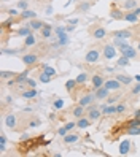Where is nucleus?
I'll use <instances>...</instances> for the list:
<instances>
[{
    "label": "nucleus",
    "instance_id": "1",
    "mask_svg": "<svg viewBox=\"0 0 140 157\" xmlns=\"http://www.w3.org/2000/svg\"><path fill=\"white\" fill-rule=\"evenodd\" d=\"M102 54H104V57H105V59L111 61V59H115V57H116L118 51H116V46L111 43V45H105L104 48H102Z\"/></svg>",
    "mask_w": 140,
    "mask_h": 157
},
{
    "label": "nucleus",
    "instance_id": "2",
    "mask_svg": "<svg viewBox=\"0 0 140 157\" xmlns=\"http://www.w3.org/2000/svg\"><path fill=\"white\" fill-rule=\"evenodd\" d=\"M85 59H86V62H88V64H96V62H99V59H100V51L97 49V48L89 49V51L86 53Z\"/></svg>",
    "mask_w": 140,
    "mask_h": 157
},
{
    "label": "nucleus",
    "instance_id": "3",
    "mask_svg": "<svg viewBox=\"0 0 140 157\" xmlns=\"http://www.w3.org/2000/svg\"><path fill=\"white\" fill-rule=\"evenodd\" d=\"M119 53H121V56H126V57H129V59H135V57H137V51H135L132 46L119 48Z\"/></svg>",
    "mask_w": 140,
    "mask_h": 157
},
{
    "label": "nucleus",
    "instance_id": "4",
    "mask_svg": "<svg viewBox=\"0 0 140 157\" xmlns=\"http://www.w3.org/2000/svg\"><path fill=\"white\" fill-rule=\"evenodd\" d=\"M108 94H110V89H107L105 86L99 87V89H96V100H104V99H108Z\"/></svg>",
    "mask_w": 140,
    "mask_h": 157
},
{
    "label": "nucleus",
    "instance_id": "5",
    "mask_svg": "<svg viewBox=\"0 0 140 157\" xmlns=\"http://www.w3.org/2000/svg\"><path fill=\"white\" fill-rule=\"evenodd\" d=\"M37 61H38L37 54H24V56H22V62H24V65H27V67L37 64Z\"/></svg>",
    "mask_w": 140,
    "mask_h": 157
},
{
    "label": "nucleus",
    "instance_id": "6",
    "mask_svg": "<svg viewBox=\"0 0 140 157\" xmlns=\"http://www.w3.org/2000/svg\"><path fill=\"white\" fill-rule=\"evenodd\" d=\"M113 37L115 38H124V40H127L132 37V32L127 30V29H121V30H115L113 32Z\"/></svg>",
    "mask_w": 140,
    "mask_h": 157
},
{
    "label": "nucleus",
    "instance_id": "7",
    "mask_svg": "<svg viewBox=\"0 0 140 157\" xmlns=\"http://www.w3.org/2000/svg\"><path fill=\"white\" fill-rule=\"evenodd\" d=\"M121 84H123V83L118 81V80L115 78V80H108V81H105V84H104V86L107 87V89H110V91H118L119 87H121Z\"/></svg>",
    "mask_w": 140,
    "mask_h": 157
},
{
    "label": "nucleus",
    "instance_id": "8",
    "mask_svg": "<svg viewBox=\"0 0 140 157\" xmlns=\"http://www.w3.org/2000/svg\"><path fill=\"white\" fill-rule=\"evenodd\" d=\"M92 87L94 89H99V87H102L105 84V81H104V78H102L100 75H92Z\"/></svg>",
    "mask_w": 140,
    "mask_h": 157
},
{
    "label": "nucleus",
    "instance_id": "9",
    "mask_svg": "<svg viewBox=\"0 0 140 157\" xmlns=\"http://www.w3.org/2000/svg\"><path fill=\"white\" fill-rule=\"evenodd\" d=\"M5 126L8 129H15L16 127V116L15 114H7L5 116Z\"/></svg>",
    "mask_w": 140,
    "mask_h": 157
},
{
    "label": "nucleus",
    "instance_id": "10",
    "mask_svg": "<svg viewBox=\"0 0 140 157\" xmlns=\"http://www.w3.org/2000/svg\"><path fill=\"white\" fill-rule=\"evenodd\" d=\"M129 149H130V141H129V140L121 141V145H119V154H121V156L129 154Z\"/></svg>",
    "mask_w": 140,
    "mask_h": 157
},
{
    "label": "nucleus",
    "instance_id": "11",
    "mask_svg": "<svg viewBox=\"0 0 140 157\" xmlns=\"http://www.w3.org/2000/svg\"><path fill=\"white\" fill-rule=\"evenodd\" d=\"M105 35H107V30L104 29V27H97V29L92 32V37H94L96 40H102V38H105Z\"/></svg>",
    "mask_w": 140,
    "mask_h": 157
},
{
    "label": "nucleus",
    "instance_id": "12",
    "mask_svg": "<svg viewBox=\"0 0 140 157\" xmlns=\"http://www.w3.org/2000/svg\"><path fill=\"white\" fill-rule=\"evenodd\" d=\"M96 99V95H91V94H88V95H83L81 99H80V105H83V107H88V105H91L92 103V100Z\"/></svg>",
    "mask_w": 140,
    "mask_h": 157
},
{
    "label": "nucleus",
    "instance_id": "13",
    "mask_svg": "<svg viewBox=\"0 0 140 157\" xmlns=\"http://www.w3.org/2000/svg\"><path fill=\"white\" fill-rule=\"evenodd\" d=\"M32 27L29 26V24H27V26H22V27H19V29H18V35H19V37H24V38H26V37H29L30 34H32Z\"/></svg>",
    "mask_w": 140,
    "mask_h": 157
},
{
    "label": "nucleus",
    "instance_id": "14",
    "mask_svg": "<svg viewBox=\"0 0 140 157\" xmlns=\"http://www.w3.org/2000/svg\"><path fill=\"white\" fill-rule=\"evenodd\" d=\"M21 18H22V19H35V18H37V11L22 10V11H21Z\"/></svg>",
    "mask_w": 140,
    "mask_h": 157
},
{
    "label": "nucleus",
    "instance_id": "15",
    "mask_svg": "<svg viewBox=\"0 0 140 157\" xmlns=\"http://www.w3.org/2000/svg\"><path fill=\"white\" fill-rule=\"evenodd\" d=\"M78 137L77 133H67V135L64 137V143H67V145H72V143H77L78 141Z\"/></svg>",
    "mask_w": 140,
    "mask_h": 157
},
{
    "label": "nucleus",
    "instance_id": "16",
    "mask_svg": "<svg viewBox=\"0 0 140 157\" xmlns=\"http://www.w3.org/2000/svg\"><path fill=\"white\" fill-rule=\"evenodd\" d=\"M40 32H41V37H43V38H51V34H53V27H51L49 24H45L43 29H41Z\"/></svg>",
    "mask_w": 140,
    "mask_h": 157
},
{
    "label": "nucleus",
    "instance_id": "17",
    "mask_svg": "<svg viewBox=\"0 0 140 157\" xmlns=\"http://www.w3.org/2000/svg\"><path fill=\"white\" fill-rule=\"evenodd\" d=\"M89 122H91L89 118H80V119L77 121V127H78V129H86L88 126H89Z\"/></svg>",
    "mask_w": 140,
    "mask_h": 157
},
{
    "label": "nucleus",
    "instance_id": "18",
    "mask_svg": "<svg viewBox=\"0 0 140 157\" xmlns=\"http://www.w3.org/2000/svg\"><path fill=\"white\" fill-rule=\"evenodd\" d=\"M38 80H40V83H45V84H48V83H51V80H53V76H51L49 73H46V72L43 70V72L40 73Z\"/></svg>",
    "mask_w": 140,
    "mask_h": 157
},
{
    "label": "nucleus",
    "instance_id": "19",
    "mask_svg": "<svg viewBox=\"0 0 140 157\" xmlns=\"http://www.w3.org/2000/svg\"><path fill=\"white\" fill-rule=\"evenodd\" d=\"M27 75H29V70H24L22 73H18V76H16V83H18V84H24L26 80H27Z\"/></svg>",
    "mask_w": 140,
    "mask_h": 157
},
{
    "label": "nucleus",
    "instance_id": "20",
    "mask_svg": "<svg viewBox=\"0 0 140 157\" xmlns=\"http://www.w3.org/2000/svg\"><path fill=\"white\" fill-rule=\"evenodd\" d=\"M110 18L111 19H124V15L121 10H116V8H113V10L110 11Z\"/></svg>",
    "mask_w": 140,
    "mask_h": 157
},
{
    "label": "nucleus",
    "instance_id": "21",
    "mask_svg": "<svg viewBox=\"0 0 140 157\" xmlns=\"http://www.w3.org/2000/svg\"><path fill=\"white\" fill-rule=\"evenodd\" d=\"M29 26H30L34 30H41V29H43V26H45V22H41V21H38V19H32Z\"/></svg>",
    "mask_w": 140,
    "mask_h": 157
},
{
    "label": "nucleus",
    "instance_id": "22",
    "mask_svg": "<svg viewBox=\"0 0 140 157\" xmlns=\"http://www.w3.org/2000/svg\"><path fill=\"white\" fill-rule=\"evenodd\" d=\"M83 113H85V107L83 105H78L77 108H73V116H75L77 119H80V118H83Z\"/></svg>",
    "mask_w": 140,
    "mask_h": 157
},
{
    "label": "nucleus",
    "instance_id": "23",
    "mask_svg": "<svg viewBox=\"0 0 140 157\" xmlns=\"http://www.w3.org/2000/svg\"><path fill=\"white\" fill-rule=\"evenodd\" d=\"M100 111L97 108H94V110H91V111H88V118L91 119V121H96V119H99L100 118Z\"/></svg>",
    "mask_w": 140,
    "mask_h": 157
},
{
    "label": "nucleus",
    "instance_id": "24",
    "mask_svg": "<svg viewBox=\"0 0 140 157\" xmlns=\"http://www.w3.org/2000/svg\"><path fill=\"white\" fill-rule=\"evenodd\" d=\"M37 95H38L37 89H29V91L22 92V97H24V99H34V97H37Z\"/></svg>",
    "mask_w": 140,
    "mask_h": 157
},
{
    "label": "nucleus",
    "instance_id": "25",
    "mask_svg": "<svg viewBox=\"0 0 140 157\" xmlns=\"http://www.w3.org/2000/svg\"><path fill=\"white\" fill-rule=\"evenodd\" d=\"M57 41H59V46H67L69 45V37H67V32L62 35H57Z\"/></svg>",
    "mask_w": 140,
    "mask_h": 157
},
{
    "label": "nucleus",
    "instance_id": "26",
    "mask_svg": "<svg viewBox=\"0 0 140 157\" xmlns=\"http://www.w3.org/2000/svg\"><path fill=\"white\" fill-rule=\"evenodd\" d=\"M0 76H2L3 80H11V78H16V76H18V73H15V72H8V70H3L2 73H0Z\"/></svg>",
    "mask_w": 140,
    "mask_h": 157
},
{
    "label": "nucleus",
    "instance_id": "27",
    "mask_svg": "<svg viewBox=\"0 0 140 157\" xmlns=\"http://www.w3.org/2000/svg\"><path fill=\"white\" fill-rule=\"evenodd\" d=\"M124 19L129 21V22H137L139 21V16L135 15L134 11H130V13H126V15H124Z\"/></svg>",
    "mask_w": 140,
    "mask_h": 157
},
{
    "label": "nucleus",
    "instance_id": "28",
    "mask_svg": "<svg viewBox=\"0 0 140 157\" xmlns=\"http://www.w3.org/2000/svg\"><path fill=\"white\" fill-rule=\"evenodd\" d=\"M115 78H116L118 81H121L123 84H130V83H132V78H130V76H126V75H116Z\"/></svg>",
    "mask_w": 140,
    "mask_h": 157
},
{
    "label": "nucleus",
    "instance_id": "29",
    "mask_svg": "<svg viewBox=\"0 0 140 157\" xmlns=\"http://www.w3.org/2000/svg\"><path fill=\"white\" fill-rule=\"evenodd\" d=\"M113 45L118 46V48H126V46H129L127 41H126L124 38H115V40H113Z\"/></svg>",
    "mask_w": 140,
    "mask_h": 157
},
{
    "label": "nucleus",
    "instance_id": "30",
    "mask_svg": "<svg viewBox=\"0 0 140 157\" xmlns=\"http://www.w3.org/2000/svg\"><path fill=\"white\" fill-rule=\"evenodd\" d=\"M127 135H140V127H126Z\"/></svg>",
    "mask_w": 140,
    "mask_h": 157
},
{
    "label": "nucleus",
    "instance_id": "31",
    "mask_svg": "<svg viewBox=\"0 0 140 157\" xmlns=\"http://www.w3.org/2000/svg\"><path fill=\"white\" fill-rule=\"evenodd\" d=\"M35 41H37V38H35V37L30 34L29 37H26V40H24V45H26V46H34V45H35Z\"/></svg>",
    "mask_w": 140,
    "mask_h": 157
},
{
    "label": "nucleus",
    "instance_id": "32",
    "mask_svg": "<svg viewBox=\"0 0 140 157\" xmlns=\"http://www.w3.org/2000/svg\"><path fill=\"white\" fill-rule=\"evenodd\" d=\"M77 84H78L77 80H69L67 83H65V89H67L69 92H72V91H73V87H75Z\"/></svg>",
    "mask_w": 140,
    "mask_h": 157
},
{
    "label": "nucleus",
    "instance_id": "33",
    "mask_svg": "<svg viewBox=\"0 0 140 157\" xmlns=\"http://www.w3.org/2000/svg\"><path fill=\"white\" fill-rule=\"evenodd\" d=\"M135 5H137L135 0H126V2H124V8H126V10H134Z\"/></svg>",
    "mask_w": 140,
    "mask_h": 157
},
{
    "label": "nucleus",
    "instance_id": "34",
    "mask_svg": "<svg viewBox=\"0 0 140 157\" xmlns=\"http://www.w3.org/2000/svg\"><path fill=\"white\" fill-rule=\"evenodd\" d=\"M118 65H119V67H127V65H129V57L121 56V57L118 59Z\"/></svg>",
    "mask_w": 140,
    "mask_h": 157
},
{
    "label": "nucleus",
    "instance_id": "35",
    "mask_svg": "<svg viewBox=\"0 0 140 157\" xmlns=\"http://www.w3.org/2000/svg\"><path fill=\"white\" fill-rule=\"evenodd\" d=\"M5 146H7V137L2 133V135H0V152L5 151Z\"/></svg>",
    "mask_w": 140,
    "mask_h": 157
},
{
    "label": "nucleus",
    "instance_id": "36",
    "mask_svg": "<svg viewBox=\"0 0 140 157\" xmlns=\"http://www.w3.org/2000/svg\"><path fill=\"white\" fill-rule=\"evenodd\" d=\"M75 80H77V83H78V84H83V83H86V80H88V75H86V73H80V75H78V76L75 78Z\"/></svg>",
    "mask_w": 140,
    "mask_h": 157
},
{
    "label": "nucleus",
    "instance_id": "37",
    "mask_svg": "<svg viewBox=\"0 0 140 157\" xmlns=\"http://www.w3.org/2000/svg\"><path fill=\"white\" fill-rule=\"evenodd\" d=\"M19 53H21V49H2V54H11V56H16Z\"/></svg>",
    "mask_w": 140,
    "mask_h": 157
},
{
    "label": "nucleus",
    "instance_id": "38",
    "mask_svg": "<svg viewBox=\"0 0 140 157\" xmlns=\"http://www.w3.org/2000/svg\"><path fill=\"white\" fill-rule=\"evenodd\" d=\"M53 107H54L56 110H60V108H64V100H62V99H57V100H54Z\"/></svg>",
    "mask_w": 140,
    "mask_h": 157
},
{
    "label": "nucleus",
    "instance_id": "39",
    "mask_svg": "<svg viewBox=\"0 0 140 157\" xmlns=\"http://www.w3.org/2000/svg\"><path fill=\"white\" fill-rule=\"evenodd\" d=\"M54 32H56V35H62V34H65V32H67V27L59 26V27H56V29H54Z\"/></svg>",
    "mask_w": 140,
    "mask_h": 157
},
{
    "label": "nucleus",
    "instance_id": "40",
    "mask_svg": "<svg viewBox=\"0 0 140 157\" xmlns=\"http://www.w3.org/2000/svg\"><path fill=\"white\" fill-rule=\"evenodd\" d=\"M43 70H45L46 73H49L51 76H54V75H56V70H54L53 67H49V65H43Z\"/></svg>",
    "mask_w": 140,
    "mask_h": 157
},
{
    "label": "nucleus",
    "instance_id": "41",
    "mask_svg": "<svg viewBox=\"0 0 140 157\" xmlns=\"http://www.w3.org/2000/svg\"><path fill=\"white\" fill-rule=\"evenodd\" d=\"M41 124L40 119H32V121H29V127H38Z\"/></svg>",
    "mask_w": 140,
    "mask_h": 157
},
{
    "label": "nucleus",
    "instance_id": "42",
    "mask_svg": "<svg viewBox=\"0 0 140 157\" xmlns=\"http://www.w3.org/2000/svg\"><path fill=\"white\" fill-rule=\"evenodd\" d=\"M89 8H91V5H89V3H81V5L80 7H78V10H80V11H88V10H89Z\"/></svg>",
    "mask_w": 140,
    "mask_h": 157
},
{
    "label": "nucleus",
    "instance_id": "43",
    "mask_svg": "<svg viewBox=\"0 0 140 157\" xmlns=\"http://www.w3.org/2000/svg\"><path fill=\"white\" fill-rule=\"evenodd\" d=\"M13 24H15L13 18H10V19H7V21H3V27H5V29H8V27H11Z\"/></svg>",
    "mask_w": 140,
    "mask_h": 157
},
{
    "label": "nucleus",
    "instance_id": "44",
    "mask_svg": "<svg viewBox=\"0 0 140 157\" xmlns=\"http://www.w3.org/2000/svg\"><path fill=\"white\" fill-rule=\"evenodd\" d=\"M57 133H59V135H60V137L64 138V137H65V135H67V133H69V130H67V127L64 126V127H60L59 130H57Z\"/></svg>",
    "mask_w": 140,
    "mask_h": 157
},
{
    "label": "nucleus",
    "instance_id": "45",
    "mask_svg": "<svg viewBox=\"0 0 140 157\" xmlns=\"http://www.w3.org/2000/svg\"><path fill=\"white\" fill-rule=\"evenodd\" d=\"M54 13V10H53V7L51 5H48V7H45V15H48V16H51Z\"/></svg>",
    "mask_w": 140,
    "mask_h": 157
},
{
    "label": "nucleus",
    "instance_id": "46",
    "mask_svg": "<svg viewBox=\"0 0 140 157\" xmlns=\"http://www.w3.org/2000/svg\"><path fill=\"white\" fill-rule=\"evenodd\" d=\"M18 8H21V10H27V2H26V0H21V2L18 3Z\"/></svg>",
    "mask_w": 140,
    "mask_h": 157
},
{
    "label": "nucleus",
    "instance_id": "47",
    "mask_svg": "<svg viewBox=\"0 0 140 157\" xmlns=\"http://www.w3.org/2000/svg\"><path fill=\"white\" fill-rule=\"evenodd\" d=\"M126 111V105H116V113H124Z\"/></svg>",
    "mask_w": 140,
    "mask_h": 157
},
{
    "label": "nucleus",
    "instance_id": "48",
    "mask_svg": "<svg viewBox=\"0 0 140 157\" xmlns=\"http://www.w3.org/2000/svg\"><path fill=\"white\" fill-rule=\"evenodd\" d=\"M26 84H27V86H30V87H35V86H37V83H35L34 80H30V78H27V80H26Z\"/></svg>",
    "mask_w": 140,
    "mask_h": 157
},
{
    "label": "nucleus",
    "instance_id": "49",
    "mask_svg": "<svg viewBox=\"0 0 140 157\" xmlns=\"http://www.w3.org/2000/svg\"><path fill=\"white\" fill-rule=\"evenodd\" d=\"M116 100H118V97H108V100H107V105H115Z\"/></svg>",
    "mask_w": 140,
    "mask_h": 157
},
{
    "label": "nucleus",
    "instance_id": "50",
    "mask_svg": "<svg viewBox=\"0 0 140 157\" xmlns=\"http://www.w3.org/2000/svg\"><path fill=\"white\" fill-rule=\"evenodd\" d=\"M65 127H67V130L70 132L72 129H75V127H77V124H75V122H67V124H65Z\"/></svg>",
    "mask_w": 140,
    "mask_h": 157
},
{
    "label": "nucleus",
    "instance_id": "51",
    "mask_svg": "<svg viewBox=\"0 0 140 157\" xmlns=\"http://www.w3.org/2000/svg\"><path fill=\"white\" fill-rule=\"evenodd\" d=\"M132 94H134V95H137V94H140V83H137V86H135V87H134V89H132Z\"/></svg>",
    "mask_w": 140,
    "mask_h": 157
},
{
    "label": "nucleus",
    "instance_id": "52",
    "mask_svg": "<svg viewBox=\"0 0 140 157\" xmlns=\"http://www.w3.org/2000/svg\"><path fill=\"white\" fill-rule=\"evenodd\" d=\"M8 13H10V16H18V15H19V11H18V10H10Z\"/></svg>",
    "mask_w": 140,
    "mask_h": 157
},
{
    "label": "nucleus",
    "instance_id": "53",
    "mask_svg": "<svg viewBox=\"0 0 140 157\" xmlns=\"http://www.w3.org/2000/svg\"><path fill=\"white\" fill-rule=\"evenodd\" d=\"M94 108H97V105H88V107H86V111H91V110H94Z\"/></svg>",
    "mask_w": 140,
    "mask_h": 157
},
{
    "label": "nucleus",
    "instance_id": "54",
    "mask_svg": "<svg viewBox=\"0 0 140 157\" xmlns=\"http://www.w3.org/2000/svg\"><path fill=\"white\" fill-rule=\"evenodd\" d=\"M5 103H13V97H11V95L5 97Z\"/></svg>",
    "mask_w": 140,
    "mask_h": 157
},
{
    "label": "nucleus",
    "instance_id": "55",
    "mask_svg": "<svg viewBox=\"0 0 140 157\" xmlns=\"http://www.w3.org/2000/svg\"><path fill=\"white\" fill-rule=\"evenodd\" d=\"M69 24L70 26H77L78 24V19H69Z\"/></svg>",
    "mask_w": 140,
    "mask_h": 157
},
{
    "label": "nucleus",
    "instance_id": "56",
    "mask_svg": "<svg viewBox=\"0 0 140 157\" xmlns=\"http://www.w3.org/2000/svg\"><path fill=\"white\" fill-rule=\"evenodd\" d=\"M132 11H134V13H135V15H137V16H139V15H140V7H135V8H134V10H132Z\"/></svg>",
    "mask_w": 140,
    "mask_h": 157
},
{
    "label": "nucleus",
    "instance_id": "57",
    "mask_svg": "<svg viewBox=\"0 0 140 157\" xmlns=\"http://www.w3.org/2000/svg\"><path fill=\"white\" fill-rule=\"evenodd\" d=\"M134 118H137V119H140V110H137V111L134 113Z\"/></svg>",
    "mask_w": 140,
    "mask_h": 157
},
{
    "label": "nucleus",
    "instance_id": "58",
    "mask_svg": "<svg viewBox=\"0 0 140 157\" xmlns=\"http://www.w3.org/2000/svg\"><path fill=\"white\" fill-rule=\"evenodd\" d=\"M134 80L137 81V83H140V75H135V76H134Z\"/></svg>",
    "mask_w": 140,
    "mask_h": 157
},
{
    "label": "nucleus",
    "instance_id": "59",
    "mask_svg": "<svg viewBox=\"0 0 140 157\" xmlns=\"http://www.w3.org/2000/svg\"><path fill=\"white\" fill-rule=\"evenodd\" d=\"M21 138H22V140H27L29 137H27V133H22V135H21Z\"/></svg>",
    "mask_w": 140,
    "mask_h": 157
},
{
    "label": "nucleus",
    "instance_id": "60",
    "mask_svg": "<svg viewBox=\"0 0 140 157\" xmlns=\"http://www.w3.org/2000/svg\"><path fill=\"white\" fill-rule=\"evenodd\" d=\"M139 51H140V40H139Z\"/></svg>",
    "mask_w": 140,
    "mask_h": 157
},
{
    "label": "nucleus",
    "instance_id": "61",
    "mask_svg": "<svg viewBox=\"0 0 140 157\" xmlns=\"http://www.w3.org/2000/svg\"><path fill=\"white\" fill-rule=\"evenodd\" d=\"M2 2H7V0H2Z\"/></svg>",
    "mask_w": 140,
    "mask_h": 157
},
{
    "label": "nucleus",
    "instance_id": "62",
    "mask_svg": "<svg viewBox=\"0 0 140 157\" xmlns=\"http://www.w3.org/2000/svg\"><path fill=\"white\" fill-rule=\"evenodd\" d=\"M124 2H126V0H124Z\"/></svg>",
    "mask_w": 140,
    "mask_h": 157
}]
</instances>
